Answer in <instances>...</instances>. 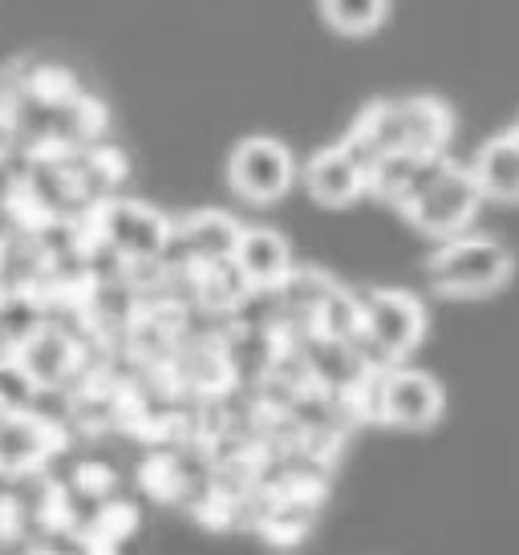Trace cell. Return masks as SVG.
Here are the masks:
<instances>
[{"mask_svg": "<svg viewBox=\"0 0 519 555\" xmlns=\"http://www.w3.org/2000/svg\"><path fill=\"white\" fill-rule=\"evenodd\" d=\"M69 361H74V345L58 328H37L21 345V365H25V373L37 377V382H46V386L69 373Z\"/></svg>", "mask_w": 519, "mask_h": 555, "instance_id": "cell-12", "label": "cell"}, {"mask_svg": "<svg viewBox=\"0 0 519 555\" xmlns=\"http://www.w3.org/2000/svg\"><path fill=\"white\" fill-rule=\"evenodd\" d=\"M390 0H321L325 21L345 37H366L385 21Z\"/></svg>", "mask_w": 519, "mask_h": 555, "instance_id": "cell-13", "label": "cell"}, {"mask_svg": "<svg viewBox=\"0 0 519 555\" xmlns=\"http://www.w3.org/2000/svg\"><path fill=\"white\" fill-rule=\"evenodd\" d=\"M382 417L402 430H427L443 417V386L422 370H394L382 382Z\"/></svg>", "mask_w": 519, "mask_h": 555, "instance_id": "cell-6", "label": "cell"}, {"mask_svg": "<svg viewBox=\"0 0 519 555\" xmlns=\"http://www.w3.org/2000/svg\"><path fill=\"white\" fill-rule=\"evenodd\" d=\"M231 263L256 288H276V284H284L292 276V251L284 244V235L273 232V228H248V232H240Z\"/></svg>", "mask_w": 519, "mask_h": 555, "instance_id": "cell-8", "label": "cell"}, {"mask_svg": "<svg viewBox=\"0 0 519 555\" xmlns=\"http://www.w3.org/2000/svg\"><path fill=\"white\" fill-rule=\"evenodd\" d=\"M0 317H4V324H0V333H4V340L13 345V349H21L25 340L41 328V317H37V305H29V300H9L4 309H0Z\"/></svg>", "mask_w": 519, "mask_h": 555, "instance_id": "cell-15", "label": "cell"}, {"mask_svg": "<svg viewBox=\"0 0 519 555\" xmlns=\"http://www.w3.org/2000/svg\"><path fill=\"white\" fill-rule=\"evenodd\" d=\"M183 235L195 256H207V260H231L236 240H240V228L224 216H199L187 223Z\"/></svg>", "mask_w": 519, "mask_h": 555, "instance_id": "cell-14", "label": "cell"}, {"mask_svg": "<svg viewBox=\"0 0 519 555\" xmlns=\"http://www.w3.org/2000/svg\"><path fill=\"white\" fill-rule=\"evenodd\" d=\"M305 183L308 195L321 207H350L369 186V170L350 146H329V151H317L308 158Z\"/></svg>", "mask_w": 519, "mask_h": 555, "instance_id": "cell-7", "label": "cell"}, {"mask_svg": "<svg viewBox=\"0 0 519 555\" xmlns=\"http://www.w3.org/2000/svg\"><path fill=\"white\" fill-rule=\"evenodd\" d=\"M439 170V158H422V155H382L369 163V186L382 195V199L406 203L422 191L430 175Z\"/></svg>", "mask_w": 519, "mask_h": 555, "instance_id": "cell-11", "label": "cell"}, {"mask_svg": "<svg viewBox=\"0 0 519 555\" xmlns=\"http://www.w3.org/2000/svg\"><path fill=\"white\" fill-rule=\"evenodd\" d=\"M106 240L126 256H159L167 247V223L142 203H114L102 216Z\"/></svg>", "mask_w": 519, "mask_h": 555, "instance_id": "cell-9", "label": "cell"}, {"mask_svg": "<svg viewBox=\"0 0 519 555\" xmlns=\"http://www.w3.org/2000/svg\"><path fill=\"white\" fill-rule=\"evenodd\" d=\"M479 203H483V191H479L471 170L439 163V170L422 183V191L406 203V216H410V223L418 232L455 235L471 223Z\"/></svg>", "mask_w": 519, "mask_h": 555, "instance_id": "cell-3", "label": "cell"}, {"mask_svg": "<svg viewBox=\"0 0 519 555\" xmlns=\"http://www.w3.org/2000/svg\"><path fill=\"white\" fill-rule=\"evenodd\" d=\"M296 163H292L289 146L276 139H244L231 151L228 179L231 191L248 203H273L292 186Z\"/></svg>", "mask_w": 519, "mask_h": 555, "instance_id": "cell-4", "label": "cell"}, {"mask_svg": "<svg viewBox=\"0 0 519 555\" xmlns=\"http://www.w3.org/2000/svg\"><path fill=\"white\" fill-rule=\"evenodd\" d=\"M471 175L483 191V199L519 203V134L491 139L474 158Z\"/></svg>", "mask_w": 519, "mask_h": 555, "instance_id": "cell-10", "label": "cell"}, {"mask_svg": "<svg viewBox=\"0 0 519 555\" xmlns=\"http://www.w3.org/2000/svg\"><path fill=\"white\" fill-rule=\"evenodd\" d=\"M511 280V251L488 235H463L430 256V284L443 296H491Z\"/></svg>", "mask_w": 519, "mask_h": 555, "instance_id": "cell-2", "label": "cell"}, {"mask_svg": "<svg viewBox=\"0 0 519 555\" xmlns=\"http://www.w3.org/2000/svg\"><path fill=\"white\" fill-rule=\"evenodd\" d=\"M451 139V114L434 98H410V102H382L366 109V118L353 130L350 151L362 163L382 155H422L439 158V151Z\"/></svg>", "mask_w": 519, "mask_h": 555, "instance_id": "cell-1", "label": "cell"}, {"mask_svg": "<svg viewBox=\"0 0 519 555\" xmlns=\"http://www.w3.org/2000/svg\"><path fill=\"white\" fill-rule=\"evenodd\" d=\"M385 357H406L427 333V312L410 293L397 288H382L369 293L362 305V324H357Z\"/></svg>", "mask_w": 519, "mask_h": 555, "instance_id": "cell-5", "label": "cell"}, {"mask_svg": "<svg viewBox=\"0 0 519 555\" xmlns=\"http://www.w3.org/2000/svg\"><path fill=\"white\" fill-rule=\"evenodd\" d=\"M516 134H519V130H516Z\"/></svg>", "mask_w": 519, "mask_h": 555, "instance_id": "cell-16", "label": "cell"}]
</instances>
